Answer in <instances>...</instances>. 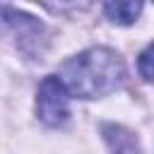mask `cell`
Wrapping results in <instances>:
<instances>
[{
  "label": "cell",
  "instance_id": "obj_1",
  "mask_svg": "<svg viewBox=\"0 0 154 154\" xmlns=\"http://www.w3.org/2000/svg\"><path fill=\"white\" fill-rule=\"evenodd\" d=\"M58 77L67 87L70 96L79 99H101L120 89L125 79V65L123 58L106 46H91L72 58H67Z\"/></svg>",
  "mask_w": 154,
  "mask_h": 154
},
{
  "label": "cell",
  "instance_id": "obj_2",
  "mask_svg": "<svg viewBox=\"0 0 154 154\" xmlns=\"http://www.w3.org/2000/svg\"><path fill=\"white\" fill-rule=\"evenodd\" d=\"M36 118L48 128H58L70 118V91L58 75L41 79L36 89Z\"/></svg>",
  "mask_w": 154,
  "mask_h": 154
},
{
  "label": "cell",
  "instance_id": "obj_3",
  "mask_svg": "<svg viewBox=\"0 0 154 154\" xmlns=\"http://www.w3.org/2000/svg\"><path fill=\"white\" fill-rule=\"evenodd\" d=\"M140 12H142V2L140 0H113V2L103 5V14L113 24H120V26L135 24Z\"/></svg>",
  "mask_w": 154,
  "mask_h": 154
},
{
  "label": "cell",
  "instance_id": "obj_4",
  "mask_svg": "<svg viewBox=\"0 0 154 154\" xmlns=\"http://www.w3.org/2000/svg\"><path fill=\"white\" fill-rule=\"evenodd\" d=\"M103 137H106L113 154H140L135 135L120 125H103Z\"/></svg>",
  "mask_w": 154,
  "mask_h": 154
},
{
  "label": "cell",
  "instance_id": "obj_5",
  "mask_svg": "<svg viewBox=\"0 0 154 154\" xmlns=\"http://www.w3.org/2000/svg\"><path fill=\"white\" fill-rule=\"evenodd\" d=\"M137 70H140V77L144 82H154V41L140 53L137 58Z\"/></svg>",
  "mask_w": 154,
  "mask_h": 154
}]
</instances>
